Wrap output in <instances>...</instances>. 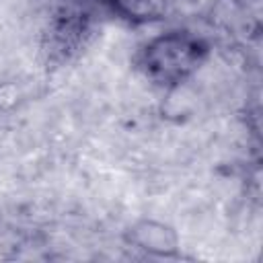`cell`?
<instances>
[{"label": "cell", "instance_id": "1", "mask_svg": "<svg viewBox=\"0 0 263 263\" xmlns=\"http://www.w3.org/2000/svg\"><path fill=\"white\" fill-rule=\"evenodd\" d=\"M129 238L144 251L156 253V255H171L177 251V234L173 228L158 224V222H140L134 226Z\"/></svg>", "mask_w": 263, "mask_h": 263}]
</instances>
